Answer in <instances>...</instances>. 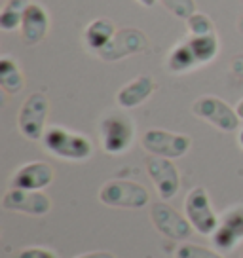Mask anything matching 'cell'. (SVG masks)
I'll use <instances>...</instances> for the list:
<instances>
[{"mask_svg": "<svg viewBox=\"0 0 243 258\" xmlns=\"http://www.w3.org/2000/svg\"><path fill=\"white\" fill-rule=\"evenodd\" d=\"M42 143L49 154L63 158V160L84 161L93 154V145L89 143L88 137H84L80 133H73L59 125L46 129Z\"/></svg>", "mask_w": 243, "mask_h": 258, "instance_id": "cell-1", "label": "cell"}, {"mask_svg": "<svg viewBox=\"0 0 243 258\" xmlns=\"http://www.w3.org/2000/svg\"><path fill=\"white\" fill-rule=\"evenodd\" d=\"M99 202L116 209H143L150 202V194L133 180H110L99 190Z\"/></svg>", "mask_w": 243, "mask_h": 258, "instance_id": "cell-2", "label": "cell"}, {"mask_svg": "<svg viewBox=\"0 0 243 258\" xmlns=\"http://www.w3.org/2000/svg\"><path fill=\"white\" fill-rule=\"evenodd\" d=\"M49 112V101L44 93H31L23 101L19 116H17V127L21 135L29 141H40L46 133V120Z\"/></svg>", "mask_w": 243, "mask_h": 258, "instance_id": "cell-3", "label": "cell"}, {"mask_svg": "<svg viewBox=\"0 0 243 258\" xmlns=\"http://www.w3.org/2000/svg\"><path fill=\"white\" fill-rule=\"evenodd\" d=\"M185 217L188 218V222L192 224L196 232L202 235H213L219 226V218L213 209L209 194L202 186H196L188 192L185 200Z\"/></svg>", "mask_w": 243, "mask_h": 258, "instance_id": "cell-4", "label": "cell"}, {"mask_svg": "<svg viewBox=\"0 0 243 258\" xmlns=\"http://www.w3.org/2000/svg\"><path fill=\"white\" fill-rule=\"evenodd\" d=\"M99 133H101V145L105 148V152L112 156L126 152L135 139L133 121L126 114H110L103 118Z\"/></svg>", "mask_w": 243, "mask_h": 258, "instance_id": "cell-5", "label": "cell"}, {"mask_svg": "<svg viewBox=\"0 0 243 258\" xmlns=\"http://www.w3.org/2000/svg\"><path fill=\"white\" fill-rule=\"evenodd\" d=\"M141 145L152 156L175 160L190 150L192 141L188 135H183V133H173V131H165V129H148L141 137Z\"/></svg>", "mask_w": 243, "mask_h": 258, "instance_id": "cell-6", "label": "cell"}, {"mask_svg": "<svg viewBox=\"0 0 243 258\" xmlns=\"http://www.w3.org/2000/svg\"><path fill=\"white\" fill-rule=\"evenodd\" d=\"M192 112L198 118H202L207 123L215 125L220 131H226V133L235 131V129L239 127V121H241V118L235 112V108H232L222 99L213 95H203L198 101H194Z\"/></svg>", "mask_w": 243, "mask_h": 258, "instance_id": "cell-7", "label": "cell"}, {"mask_svg": "<svg viewBox=\"0 0 243 258\" xmlns=\"http://www.w3.org/2000/svg\"><path fill=\"white\" fill-rule=\"evenodd\" d=\"M150 218L156 230L173 241L183 243L192 235L194 230L187 217H183L177 209H173L165 202H156L150 205Z\"/></svg>", "mask_w": 243, "mask_h": 258, "instance_id": "cell-8", "label": "cell"}, {"mask_svg": "<svg viewBox=\"0 0 243 258\" xmlns=\"http://www.w3.org/2000/svg\"><path fill=\"white\" fill-rule=\"evenodd\" d=\"M150 46V42L146 38V34L139 29H120L116 31L114 38L110 44L99 51V57L103 61H120L124 57L135 55V53H143Z\"/></svg>", "mask_w": 243, "mask_h": 258, "instance_id": "cell-9", "label": "cell"}, {"mask_svg": "<svg viewBox=\"0 0 243 258\" xmlns=\"http://www.w3.org/2000/svg\"><path fill=\"white\" fill-rule=\"evenodd\" d=\"M146 173L152 178L156 190L160 194L162 200H171L175 198L180 188V177H178V169L175 163L167 158H160V156H148L145 161Z\"/></svg>", "mask_w": 243, "mask_h": 258, "instance_id": "cell-10", "label": "cell"}, {"mask_svg": "<svg viewBox=\"0 0 243 258\" xmlns=\"http://www.w3.org/2000/svg\"><path fill=\"white\" fill-rule=\"evenodd\" d=\"M2 207L12 213H23L31 217H42L48 215L51 209V202L46 194L33 192V190H19L10 188L2 198Z\"/></svg>", "mask_w": 243, "mask_h": 258, "instance_id": "cell-11", "label": "cell"}, {"mask_svg": "<svg viewBox=\"0 0 243 258\" xmlns=\"http://www.w3.org/2000/svg\"><path fill=\"white\" fill-rule=\"evenodd\" d=\"M211 237H213V243L219 252L234 250L237 243L243 241V205L226 211Z\"/></svg>", "mask_w": 243, "mask_h": 258, "instance_id": "cell-12", "label": "cell"}, {"mask_svg": "<svg viewBox=\"0 0 243 258\" xmlns=\"http://www.w3.org/2000/svg\"><path fill=\"white\" fill-rule=\"evenodd\" d=\"M51 182H53V169H51V165L44 163V161L25 163L12 177V188L33 190V192H42Z\"/></svg>", "mask_w": 243, "mask_h": 258, "instance_id": "cell-13", "label": "cell"}, {"mask_svg": "<svg viewBox=\"0 0 243 258\" xmlns=\"http://www.w3.org/2000/svg\"><path fill=\"white\" fill-rule=\"evenodd\" d=\"M49 29V16L48 10L38 2H29V6L23 14L21 21V38L25 44H38L44 40V36L48 34Z\"/></svg>", "mask_w": 243, "mask_h": 258, "instance_id": "cell-14", "label": "cell"}, {"mask_svg": "<svg viewBox=\"0 0 243 258\" xmlns=\"http://www.w3.org/2000/svg\"><path fill=\"white\" fill-rule=\"evenodd\" d=\"M154 89H156V82L152 80V76L141 74V76H137L135 80H131L130 84H126L118 91L116 103L122 108H135V106L143 105L146 99L154 93Z\"/></svg>", "mask_w": 243, "mask_h": 258, "instance_id": "cell-15", "label": "cell"}, {"mask_svg": "<svg viewBox=\"0 0 243 258\" xmlns=\"http://www.w3.org/2000/svg\"><path fill=\"white\" fill-rule=\"evenodd\" d=\"M114 34H116V29H114L112 21H108V19H95V21H91V23L86 27V31H84V40L88 44V48L95 49V51H101L103 48H106L110 40L114 38Z\"/></svg>", "mask_w": 243, "mask_h": 258, "instance_id": "cell-16", "label": "cell"}, {"mask_svg": "<svg viewBox=\"0 0 243 258\" xmlns=\"http://www.w3.org/2000/svg\"><path fill=\"white\" fill-rule=\"evenodd\" d=\"M23 74L17 63L8 55L0 57V88L8 95H16L23 89Z\"/></svg>", "mask_w": 243, "mask_h": 258, "instance_id": "cell-17", "label": "cell"}, {"mask_svg": "<svg viewBox=\"0 0 243 258\" xmlns=\"http://www.w3.org/2000/svg\"><path fill=\"white\" fill-rule=\"evenodd\" d=\"M187 42L192 49V53H194L198 64H207L219 53V38H217L215 32L203 34V36H190Z\"/></svg>", "mask_w": 243, "mask_h": 258, "instance_id": "cell-18", "label": "cell"}, {"mask_svg": "<svg viewBox=\"0 0 243 258\" xmlns=\"http://www.w3.org/2000/svg\"><path fill=\"white\" fill-rule=\"evenodd\" d=\"M196 67H200V64L196 61L188 42H180V44H177L175 48L171 49L169 57H167V69H169L171 73L183 74L196 69Z\"/></svg>", "mask_w": 243, "mask_h": 258, "instance_id": "cell-19", "label": "cell"}, {"mask_svg": "<svg viewBox=\"0 0 243 258\" xmlns=\"http://www.w3.org/2000/svg\"><path fill=\"white\" fill-rule=\"evenodd\" d=\"M27 6H29V0H8L0 10V29L14 31L17 27H21Z\"/></svg>", "mask_w": 243, "mask_h": 258, "instance_id": "cell-20", "label": "cell"}, {"mask_svg": "<svg viewBox=\"0 0 243 258\" xmlns=\"http://www.w3.org/2000/svg\"><path fill=\"white\" fill-rule=\"evenodd\" d=\"M175 258H224L219 250L207 249L194 243H180L175 250Z\"/></svg>", "mask_w": 243, "mask_h": 258, "instance_id": "cell-21", "label": "cell"}, {"mask_svg": "<svg viewBox=\"0 0 243 258\" xmlns=\"http://www.w3.org/2000/svg\"><path fill=\"white\" fill-rule=\"evenodd\" d=\"M187 27H188V32H190L192 36H203V34L215 32L213 21H211L205 14H200V12H196V14H192V16L188 17Z\"/></svg>", "mask_w": 243, "mask_h": 258, "instance_id": "cell-22", "label": "cell"}, {"mask_svg": "<svg viewBox=\"0 0 243 258\" xmlns=\"http://www.w3.org/2000/svg\"><path fill=\"white\" fill-rule=\"evenodd\" d=\"M162 4L165 10H169L173 16L180 19H188L192 14H196L194 0H162Z\"/></svg>", "mask_w": 243, "mask_h": 258, "instance_id": "cell-23", "label": "cell"}, {"mask_svg": "<svg viewBox=\"0 0 243 258\" xmlns=\"http://www.w3.org/2000/svg\"><path fill=\"white\" fill-rule=\"evenodd\" d=\"M16 258H57L55 252L44 247H27V249L19 250Z\"/></svg>", "mask_w": 243, "mask_h": 258, "instance_id": "cell-24", "label": "cell"}, {"mask_svg": "<svg viewBox=\"0 0 243 258\" xmlns=\"http://www.w3.org/2000/svg\"><path fill=\"white\" fill-rule=\"evenodd\" d=\"M230 71H232L237 78H243V53H239V55H235L234 59H232Z\"/></svg>", "mask_w": 243, "mask_h": 258, "instance_id": "cell-25", "label": "cell"}, {"mask_svg": "<svg viewBox=\"0 0 243 258\" xmlns=\"http://www.w3.org/2000/svg\"><path fill=\"white\" fill-rule=\"evenodd\" d=\"M76 258H116L112 252H106V250H97V252H86Z\"/></svg>", "mask_w": 243, "mask_h": 258, "instance_id": "cell-26", "label": "cell"}, {"mask_svg": "<svg viewBox=\"0 0 243 258\" xmlns=\"http://www.w3.org/2000/svg\"><path fill=\"white\" fill-rule=\"evenodd\" d=\"M235 112H237V116H239V118L243 120V99L239 101V103H237V106H235Z\"/></svg>", "mask_w": 243, "mask_h": 258, "instance_id": "cell-27", "label": "cell"}, {"mask_svg": "<svg viewBox=\"0 0 243 258\" xmlns=\"http://www.w3.org/2000/svg\"><path fill=\"white\" fill-rule=\"evenodd\" d=\"M137 2H141L143 6H146V8H150V6H154L156 0H137Z\"/></svg>", "mask_w": 243, "mask_h": 258, "instance_id": "cell-28", "label": "cell"}, {"mask_svg": "<svg viewBox=\"0 0 243 258\" xmlns=\"http://www.w3.org/2000/svg\"><path fill=\"white\" fill-rule=\"evenodd\" d=\"M237 141H239V146L243 148V129L239 131V135H237Z\"/></svg>", "mask_w": 243, "mask_h": 258, "instance_id": "cell-29", "label": "cell"}, {"mask_svg": "<svg viewBox=\"0 0 243 258\" xmlns=\"http://www.w3.org/2000/svg\"><path fill=\"white\" fill-rule=\"evenodd\" d=\"M239 31L243 32V17H241V21H239Z\"/></svg>", "mask_w": 243, "mask_h": 258, "instance_id": "cell-30", "label": "cell"}, {"mask_svg": "<svg viewBox=\"0 0 243 258\" xmlns=\"http://www.w3.org/2000/svg\"><path fill=\"white\" fill-rule=\"evenodd\" d=\"M146 258H152V256H146Z\"/></svg>", "mask_w": 243, "mask_h": 258, "instance_id": "cell-31", "label": "cell"}, {"mask_svg": "<svg viewBox=\"0 0 243 258\" xmlns=\"http://www.w3.org/2000/svg\"><path fill=\"white\" fill-rule=\"evenodd\" d=\"M241 258H243V254H241Z\"/></svg>", "mask_w": 243, "mask_h": 258, "instance_id": "cell-32", "label": "cell"}]
</instances>
